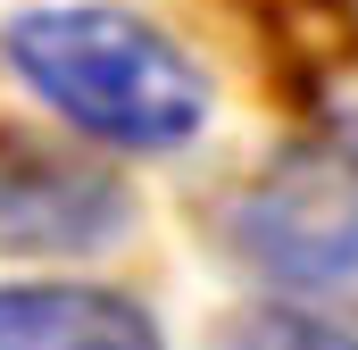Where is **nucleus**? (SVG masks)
I'll list each match as a JSON object with an SVG mask.
<instances>
[{"label":"nucleus","instance_id":"4","mask_svg":"<svg viewBox=\"0 0 358 350\" xmlns=\"http://www.w3.org/2000/svg\"><path fill=\"white\" fill-rule=\"evenodd\" d=\"M0 350H167L159 317L108 284H8Z\"/></svg>","mask_w":358,"mask_h":350},{"label":"nucleus","instance_id":"3","mask_svg":"<svg viewBox=\"0 0 358 350\" xmlns=\"http://www.w3.org/2000/svg\"><path fill=\"white\" fill-rule=\"evenodd\" d=\"M125 225V192L100 167H50V159H8L0 167V242L17 251H100Z\"/></svg>","mask_w":358,"mask_h":350},{"label":"nucleus","instance_id":"1","mask_svg":"<svg viewBox=\"0 0 358 350\" xmlns=\"http://www.w3.org/2000/svg\"><path fill=\"white\" fill-rule=\"evenodd\" d=\"M0 50L76 134L108 150H183L208 125V76L134 8H25L8 17Z\"/></svg>","mask_w":358,"mask_h":350},{"label":"nucleus","instance_id":"5","mask_svg":"<svg viewBox=\"0 0 358 350\" xmlns=\"http://www.w3.org/2000/svg\"><path fill=\"white\" fill-rule=\"evenodd\" d=\"M250 25V50L267 59L283 84H317L358 50V17L350 0H225Z\"/></svg>","mask_w":358,"mask_h":350},{"label":"nucleus","instance_id":"2","mask_svg":"<svg viewBox=\"0 0 358 350\" xmlns=\"http://www.w3.org/2000/svg\"><path fill=\"white\" fill-rule=\"evenodd\" d=\"M234 251L267 284H342L358 275V117L317 125L275 150L234 200Z\"/></svg>","mask_w":358,"mask_h":350},{"label":"nucleus","instance_id":"6","mask_svg":"<svg viewBox=\"0 0 358 350\" xmlns=\"http://www.w3.org/2000/svg\"><path fill=\"white\" fill-rule=\"evenodd\" d=\"M234 350H358V334L325 326V317H300V309H250L234 326Z\"/></svg>","mask_w":358,"mask_h":350}]
</instances>
